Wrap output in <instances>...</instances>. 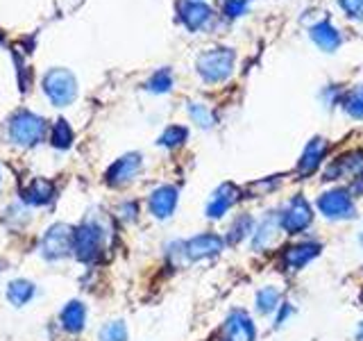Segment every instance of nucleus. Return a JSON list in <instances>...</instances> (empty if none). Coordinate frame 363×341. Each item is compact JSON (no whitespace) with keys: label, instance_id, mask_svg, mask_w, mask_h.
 Returning a JSON list of instances; mask_svg holds the SVG:
<instances>
[{"label":"nucleus","instance_id":"nucleus-1","mask_svg":"<svg viewBox=\"0 0 363 341\" xmlns=\"http://www.w3.org/2000/svg\"><path fill=\"white\" fill-rule=\"evenodd\" d=\"M236 55L232 48H211L198 57V73L204 82H223L232 75Z\"/></svg>","mask_w":363,"mask_h":341},{"label":"nucleus","instance_id":"nucleus-2","mask_svg":"<svg viewBox=\"0 0 363 341\" xmlns=\"http://www.w3.org/2000/svg\"><path fill=\"white\" fill-rule=\"evenodd\" d=\"M7 134H9V139L18 146H34L43 139L45 121L32 112H18L9 119Z\"/></svg>","mask_w":363,"mask_h":341},{"label":"nucleus","instance_id":"nucleus-3","mask_svg":"<svg viewBox=\"0 0 363 341\" xmlns=\"http://www.w3.org/2000/svg\"><path fill=\"white\" fill-rule=\"evenodd\" d=\"M43 91H45V96L50 98L52 105L64 107V105H71L75 100L77 82L71 71H66V68H52V71H48L43 77Z\"/></svg>","mask_w":363,"mask_h":341},{"label":"nucleus","instance_id":"nucleus-4","mask_svg":"<svg viewBox=\"0 0 363 341\" xmlns=\"http://www.w3.org/2000/svg\"><path fill=\"white\" fill-rule=\"evenodd\" d=\"M225 239L220 234H213V232H202L191 237L189 242H179L175 253H179L186 261H198V259H209L223 253L225 248Z\"/></svg>","mask_w":363,"mask_h":341},{"label":"nucleus","instance_id":"nucleus-5","mask_svg":"<svg viewBox=\"0 0 363 341\" xmlns=\"http://www.w3.org/2000/svg\"><path fill=\"white\" fill-rule=\"evenodd\" d=\"M281 230L286 234H300L313 223V207L304 196H293L279 212Z\"/></svg>","mask_w":363,"mask_h":341},{"label":"nucleus","instance_id":"nucleus-6","mask_svg":"<svg viewBox=\"0 0 363 341\" xmlns=\"http://www.w3.org/2000/svg\"><path fill=\"white\" fill-rule=\"evenodd\" d=\"M318 210L329 221H347L354 219V200H352L350 189H332L320 193L318 198Z\"/></svg>","mask_w":363,"mask_h":341},{"label":"nucleus","instance_id":"nucleus-7","mask_svg":"<svg viewBox=\"0 0 363 341\" xmlns=\"http://www.w3.org/2000/svg\"><path fill=\"white\" fill-rule=\"evenodd\" d=\"M75 257L82 261H94L102 250V230L96 223H82L73 232Z\"/></svg>","mask_w":363,"mask_h":341},{"label":"nucleus","instance_id":"nucleus-8","mask_svg":"<svg viewBox=\"0 0 363 341\" xmlns=\"http://www.w3.org/2000/svg\"><path fill=\"white\" fill-rule=\"evenodd\" d=\"M73 227L66 225V223H57L52 225L48 232L43 237V244H41V250H43V257L45 259H60V257H66L71 253L73 248Z\"/></svg>","mask_w":363,"mask_h":341},{"label":"nucleus","instance_id":"nucleus-9","mask_svg":"<svg viewBox=\"0 0 363 341\" xmlns=\"http://www.w3.org/2000/svg\"><path fill=\"white\" fill-rule=\"evenodd\" d=\"M323 246L315 244V242H302V244H293L286 246L281 250V257H279V264L284 271L295 273V271H302L311 259H315L320 255Z\"/></svg>","mask_w":363,"mask_h":341},{"label":"nucleus","instance_id":"nucleus-10","mask_svg":"<svg viewBox=\"0 0 363 341\" xmlns=\"http://www.w3.org/2000/svg\"><path fill=\"white\" fill-rule=\"evenodd\" d=\"M241 196H243L241 187H236L234 182H225V185H220L218 189L211 193V198L207 202V210H204V214H207V219L218 221V219H223V216L234 207L238 200H241Z\"/></svg>","mask_w":363,"mask_h":341},{"label":"nucleus","instance_id":"nucleus-11","mask_svg":"<svg viewBox=\"0 0 363 341\" xmlns=\"http://www.w3.org/2000/svg\"><path fill=\"white\" fill-rule=\"evenodd\" d=\"M281 230V221H279V212H270L261 219L252 232V250L255 253H264L270 246H275L277 237Z\"/></svg>","mask_w":363,"mask_h":341},{"label":"nucleus","instance_id":"nucleus-12","mask_svg":"<svg viewBox=\"0 0 363 341\" xmlns=\"http://www.w3.org/2000/svg\"><path fill=\"white\" fill-rule=\"evenodd\" d=\"M223 337H225V341H255L257 339L255 321L243 310H234L225 318Z\"/></svg>","mask_w":363,"mask_h":341},{"label":"nucleus","instance_id":"nucleus-13","mask_svg":"<svg viewBox=\"0 0 363 341\" xmlns=\"http://www.w3.org/2000/svg\"><path fill=\"white\" fill-rule=\"evenodd\" d=\"M141 170V155L139 153H130V155H123L121 159H116L109 170H107V182L113 187H121V185H128L136 178V173Z\"/></svg>","mask_w":363,"mask_h":341},{"label":"nucleus","instance_id":"nucleus-14","mask_svg":"<svg viewBox=\"0 0 363 341\" xmlns=\"http://www.w3.org/2000/svg\"><path fill=\"white\" fill-rule=\"evenodd\" d=\"M327 151H329V144H327L325 136H313V139L306 144L304 153L298 162V173L302 178H306V175H311L313 170H318V166L323 164Z\"/></svg>","mask_w":363,"mask_h":341},{"label":"nucleus","instance_id":"nucleus-15","mask_svg":"<svg viewBox=\"0 0 363 341\" xmlns=\"http://www.w3.org/2000/svg\"><path fill=\"white\" fill-rule=\"evenodd\" d=\"M363 173V151L347 153L338 157L336 162L325 170V180H340V178H357Z\"/></svg>","mask_w":363,"mask_h":341},{"label":"nucleus","instance_id":"nucleus-16","mask_svg":"<svg viewBox=\"0 0 363 341\" xmlns=\"http://www.w3.org/2000/svg\"><path fill=\"white\" fill-rule=\"evenodd\" d=\"M147 207H150L155 219H168V216H173L177 207V189L168 185L155 189L150 193V198H147Z\"/></svg>","mask_w":363,"mask_h":341},{"label":"nucleus","instance_id":"nucleus-17","mask_svg":"<svg viewBox=\"0 0 363 341\" xmlns=\"http://www.w3.org/2000/svg\"><path fill=\"white\" fill-rule=\"evenodd\" d=\"M179 18H182V23H184L189 30L196 32V30L204 28L209 23L211 7L200 3V0H186V3L182 5V9H179Z\"/></svg>","mask_w":363,"mask_h":341},{"label":"nucleus","instance_id":"nucleus-18","mask_svg":"<svg viewBox=\"0 0 363 341\" xmlns=\"http://www.w3.org/2000/svg\"><path fill=\"white\" fill-rule=\"evenodd\" d=\"M311 39L318 45H320L325 53H334L338 45H340V34H338V30L332 26V23H327V21L318 23V26L311 28Z\"/></svg>","mask_w":363,"mask_h":341},{"label":"nucleus","instance_id":"nucleus-19","mask_svg":"<svg viewBox=\"0 0 363 341\" xmlns=\"http://www.w3.org/2000/svg\"><path fill=\"white\" fill-rule=\"evenodd\" d=\"M279 305H281V291L277 287H272V284H268V287H264V289H259L257 296H255V310L261 316L277 312Z\"/></svg>","mask_w":363,"mask_h":341},{"label":"nucleus","instance_id":"nucleus-20","mask_svg":"<svg viewBox=\"0 0 363 341\" xmlns=\"http://www.w3.org/2000/svg\"><path fill=\"white\" fill-rule=\"evenodd\" d=\"M255 227H257V223H255L252 216H250V214H241V216H238V219L232 223L230 230H227V239H225V242H227V244H232V246H238L241 242H245L247 237H252Z\"/></svg>","mask_w":363,"mask_h":341},{"label":"nucleus","instance_id":"nucleus-21","mask_svg":"<svg viewBox=\"0 0 363 341\" xmlns=\"http://www.w3.org/2000/svg\"><path fill=\"white\" fill-rule=\"evenodd\" d=\"M84 321H86V310L84 305L79 301H73L64 307L62 312V325L68 330V332H79V330L84 328Z\"/></svg>","mask_w":363,"mask_h":341},{"label":"nucleus","instance_id":"nucleus-22","mask_svg":"<svg viewBox=\"0 0 363 341\" xmlns=\"http://www.w3.org/2000/svg\"><path fill=\"white\" fill-rule=\"evenodd\" d=\"M52 196H55V189L45 180H34L23 189V200L30 205H45L52 200Z\"/></svg>","mask_w":363,"mask_h":341},{"label":"nucleus","instance_id":"nucleus-23","mask_svg":"<svg viewBox=\"0 0 363 341\" xmlns=\"http://www.w3.org/2000/svg\"><path fill=\"white\" fill-rule=\"evenodd\" d=\"M34 296V284L28 280H14L7 289V298L11 305H26Z\"/></svg>","mask_w":363,"mask_h":341},{"label":"nucleus","instance_id":"nucleus-24","mask_svg":"<svg viewBox=\"0 0 363 341\" xmlns=\"http://www.w3.org/2000/svg\"><path fill=\"white\" fill-rule=\"evenodd\" d=\"M189 117L193 123H198L200 128H213V123H216V117H213V112L207 107V105H202V102H191L189 105Z\"/></svg>","mask_w":363,"mask_h":341},{"label":"nucleus","instance_id":"nucleus-25","mask_svg":"<svg viewBox=\"0 0 363 341\" xmlns=\"http://www.w3.org/2000/svg\"><path fill=\"white\" fill-rule=\"evenodd\" d=\"M189 139V130L184 125H170L166 128V132L159 136V144L166 146V148H177Z\"/></svg>","mask_w":363,"mask_h":341},{"label":"nucleus","instance_id":"nucleus-26","mask_svg":"<svg viewBox=\"0 0 363 341\" xmlns=\"http://www.w3.org/2000/svg\"><path fill=\"white\" fill-rule=\"evenodd\" d=\"M343 105H345V112L352 119H363V85H359L350 91L343 100Z\"/></svg>","mask_w":363,"mask_h":341},{"label":"nucleus","instance_id":"nucleus-27","mask_svg":"<svg viewBox=\"0 0 363 341\" xmlns=\"http://www.w3.org/2000/svg\"><path fill=\"white\" fill-rule=\"evenodd\" d=\"M147 91H152V94H166L173 87V75H170V68H162V71H157L150 80H147Z\"/></svg>","mask_w":363,"mask_h":341},{"label":"nucleus","instance_id":"nucleus-28","mask_svg":"<svg viewBox=\"0 0 363 341\" xmlns=\"http://www.w3.org/2000/svg\"><path fill=\"white\" fill-rule=\"evenodd\" d=\"M73 141V130H71V125H68L64 119H60L55 123V130H52V146L57 148H68Z\"/></svg>","mask_w":363,"mask_h":341},{"label":"nucleus","instance_id":"nucleus-29","mask_svg":"<svg viewBox=\"0 0 363 341\" xmlns=\"http://www.w3.org/2000/svg\"><path fill=\"white\" fill-rule=\"evenodd\" d=\"M100 341H128V328L123 321H111L100 330Z\"/></svg>","mask_w":363,"mask_h":341},{"label":"nucleus","instance_id":"nucleus-30","mask_svg":"<svg viewBox=\"0 0 363 341\" xmlns=\"http://www.w3.org/2000/svg\"><path fill=\"white\" fill-rule=\"evenodd\" d=\"M340 7L354 21H363V0H340Z\"/></svg>","mask_w":363,"mask_h":341},{"label":"nucleus","instance_id":"nucleus-31","mask_svg":"<svg viewBox=\"0 0 363 341\" xmlns=\"http://www.w3.org/2000/svg\"><path fill=\"white\" fill-rule=\"evenodd\" d=\"M245 5H247V0H225L223 11L230 18H236V16H241L245 11Z\"/></svg>","mask_w":363,"mask_h":341},{"label":"nucleus","instance_id":"nucleus-32","mask_svg":"<svg viewBox=\"0 0 363 341\" xmlns=\"http://www.w3.org/2000/svg\"><path fill=\"white\" fill-rule=\"evenodd\" d=\"M293 314V305L291 303H281L279 310H277V316H275V328H281L284 323H286V318Z\"/></svg>","mask_w":363,"mask_h":341},{"label":"nucleus","instance_id":"nucleus-33","mask_svg":"<svg viewBox=\"0 0 363 341\" xmlns=\"http://www.w3.org/2000/svg\"><path fill=\"white\" fill-rule=\"evenodd\" d=\"M350 193H352V196H363V173H359L357 178H352Z\"/></svg>","mask_w":363,"mask_h":341},{"label":"nucleus","instance_id":"nucleus-34","mask_svg":"<svg viewBox=\"0 0 363 341\" xmlns=\"http://www.w3.org/2000/svg\"><path fill=\"white\" fill-rule=\"evenodd\" d=\"M123 212H125V219H130V221L136 219V205H134V202L123 205Z\"/></svg>","mask_w":363,"mask_h":341},{"label":"nucleus","instance_id":"nucleus-35","mask_svg":"<svg viewBox=\"0 0 363 341\" xmlns=\"http://www.w3.org/2000/svg\"><path fill=\"white\" fill-rule=\"evenodd\" d=\"M357 341H363V321H361L359 328H357Z\"/></svg>","mask_w":363,"mask_h":341}]
</instances>
